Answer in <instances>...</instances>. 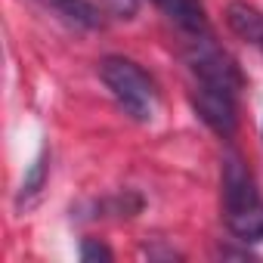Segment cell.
Returning a JSON list of instances; mask_svg holds the SVG:
<instances>
[{
    "label": "cell",
    "instance_id": "obj_11",
    "mask_svg": "<svg viewBox=\"0 0 263 263\" xmlns=\"http://www.w3.org/2000/svg\"><path fill=\"white\" fill-rule=\"evenodd\" d=\"M260 47H263V41H260Z\"/></svg>",
    "mask_w": 263,
    "mask_h": 263
},
{
    "label": "cell",
    "instance_id": "obj_3",
    "mask_svg": "<svg viewBox=\"0 0 263 263\" xmlns=\"http://www.w3.org/2000/svg\"><path fill=\"white\" fill-rule=\"evenodd\" d=\"M186 65L195 78V84H204V87H217V90H226V93H235L241 90V74H238V65L226 56V50H220V44L214 41V34H195V37H186Z\"/></svg>",
    "mask_w": 263,
    "mask_h": 263
},
{
    "label": "cell",
    "instance_id": "obj_7",
    "mask_svg": "<svg viewBox=\"0 0 263 263\" xmlns=\"http://www.w3.org/2000/svg\"><path fill=\"white\" fill-rule=\"evenodd\" d=\"M226 25L241 41H251V44L263 41V13L257 7H251L248 0H232L226 7Z\"/></svg>",
    "mask_w": 263,
    "mask_h": 263
},
{
    "label": "cell",
    "instance_id": "obj_2",
    "mask_svg": "<svg viewBox=\"0 0 263 263\" xmlns=\"http://www.w3.org/2000/svg\"><path fill=\"white\" fill-rule=\"evenodd\" d=\"M99 78L115 96V102L134 118V121H152L158 111V90L155 81L124 56H105L99 62Z\"/></svg>",
    "mask_w": 263,
    "mask_h": 263
},
{
    "label": "cell",
    "instance_id": "obj_10",
    "mask_svg": "<svg viewBox=\"0 0 263 263\" xmlns=\"http://www.w3.org/2000/svg\"><path fill=\"white\" fill-rule=\"evenodd\" d=\"M105 4H108V13L118 19H130L137 13V0H105Z\"/></svg>",
    "mask_w": 263,
    "mask_h": 263
},
{
    "label": "cell",
    "instance_id": "obj_9",
    "mask_svg": "<svg viewBox=\"0 0 263 263\" xmlns=\"http://www.w3.org/2000/svg\"><path fill=\"white\" fill-rule=\"evenodd\" d=\"M81 260H111V251L102 245V241H96V238H87L84 245H81Z\"/></svg>",
    "mask_w": 263,
    "mask_h": 263
},
{
    "label": "cell",
    "instance_id": "obj_6",
    "mask_svg": "<svg viewBox=\"0 0 263 263\" xmlns=\"http://www.w3.org/2000/svg\"><path fill=\"white\" fill-rule=\"evenodd\" d=\"M34 4L71 28H99L102 25V13L90 0H34Z\"/></svg>",
    "mask_w": 263,
    "mask_h": 263
},
{
    "label": "cell",
    "instance_id": "obj_5",
    "mask_svg": "<svg viewBox=\"0 0 263 263\" xmlns=\"http://www.w3.org/2000/svg\"><path fill=\"white\" fill-rule=\"evenodd\" d=\"M152 4L183 31V37L211 34V22H208L204 0H152Z\"/></svg>",
    "mask_w": 263,
    "mask_h": 263
},
{
    "label": "cell",
    "instance_id": "obj_8",
    "mask_svg": "<svg viewBox=\"0 0 263 263\" xmlns=\"http://www.w3.org/2000/svg\"><path fill=\"white\" fill-rule=\"evenodd\" d=\"M44 180H47V155H41V158L31 164V171L25 174L22 189H19V204H28V201L44 189Z\"/></svg>",
    "mask_w": 263,
    "mask_h": 263
},
{
    "label": "cell",
    "instance_id": "obj_4",
    "mask_svg": "<svg viewBox=\"0 0 263 263\" xmlns=\"http://www.w3.org/2000/svg\"><path fill=\"white\" fill-rule=\"evenodd\" d=\"M238 96L217 90V87H204V84H192V105L198 111V118L220 137H232L238 127Z\"/></svg>",
    "mask_w": 263,
    "mask_h": 263
},
{
    "label": "cell",
    "instance_id": "obj_1",
    "mask_svg": "<svg viewBox=\"0 0 263 263\" xmlns=\"http://www.w3.org/2000/svg\"><path fill=\"white\" fill-rule=\"evenodd\" d=\"M223 217L238 241H263V198L245 161L229 152L223 161Z\"/></svg>",
    "mask_w": 263,
    "mask_h": 263
}]
</instances>
